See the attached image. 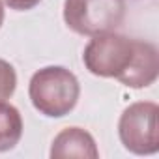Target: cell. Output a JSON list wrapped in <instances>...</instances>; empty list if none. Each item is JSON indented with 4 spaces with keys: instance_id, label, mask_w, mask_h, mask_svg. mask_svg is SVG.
Returning <instances> with one entry per match:
<instances>
[{
    "instance_id": "7a4b0ae2",
    "label": "cell",
    "mask_w": 159,
    "mask_h": 159,
    "mask_svg": "<svg viewBox=\"0 0 159 159\" xmlns=\"http://www.w3.org/2000/svg\"><path fill=\"white\" fill-rule=\"evenodd\" d=\"M28 96L39 114L47 118H62L75 109L81 96V84L69 69L62 66H47L32 75Z\"/></svg>"
},
{
    "instance_id": "ba28073f",
    "label": "cell",
    "mask_w": 159,
    "mask_h": 159,
    "mask_svg": "<svg viewBox=\"0 0 159 159\" xmlns=\"http://www.w3.org/2000/svg\"><path fill=\"white\" fill-rule=\"evenodd\" d=\"M41 0H4V4L10 6L15 11H28L32 8H36Z\"/></svg>"
},
{
    "instance_id": "8992f818",
    "label": "cell",
    "mask_w": 159,
    "mask_h": 159,
    "mask_svg": "<svg viewBox=\"0 0 159 159\" xmlns=\"http://www.w3.org/2000/svg\"><path fill=\"white\" fill-rule=\"evenodd\" d=\"M23 137V116L17 107L0 101V152L13 150Z\"/></svg>"
},
{
    "instance_id": "52a82bcc",
    "label": "cell",
    "mask_w": 159,
    "mask_h": 159,
    "mask_svg": "<svg viewBox=\"0 0 159 159\" xmlns=\"http://www.w3.org/2000/svg\"><path fill=\"white\" fill-rule=\"evenodd\" d=\"M17 88V73L13 66L0 58V101H6L15 94Z\"/></svg>"
},
{
    "instance_id": "3957f363",
    "label": "cell",
    "mask_w": 159,
    "mask_h": 159,
    "mask_svg": "<svg viewBox=\"0 0 159 159\" xmlns=\"http://www.w3.org/2000/svg\"><path fill=\"white\" fill-rule=\"evenodd\" d=\"M125 17V0H66L64 21L81 36L114 32Z\"/></svg>"
},
{
    "instance_id": "6da1fadb",
    "label": "cell",
    "mask_w": 159,
    "mask_h": 159,
    "mask_svg": "<svg viewBox=\"0 0 159 159\" xmlns=\"http://www.w3.org/2000/svg\"><path fill=\"white\" fill-rule=\"evenodd\" d=\"M84 67L105 79H116L127 88H146L157 81L159 54L153 43L131 39L116 32L92 36L83 52Z\"/></svg>"
},
{
    "instance_id": "9c48e42d",
    "label": "cell",
    "mask_w": 159,
    "mask_h": 159,
    "mask_svg": "<svg viewBox=\"0 0 159 159\" xmlns=\"http://www.w3.org/2000/svg\"><path fill=\"white\" fill-rule=\"evenodd\" d=\"M4 23V0H0V26Z\"/></svg>"
},
{
    "instance_id": "5b68a950",
    "label": "cell",
    "mask_w": 159,
    "mask_h": 159,
    "mask_svg": "<svg viewBox=\"0 0 159 159\" xmlns=\"http://www.w3.org/2000/svg\"><path fill=\"white\" fill-rule=\"evenodd\" d=\"M49 155L52 159H67V157L98 159L99 150L96 146L94 137L86 129H83V127H66L54 137Z\"/></svg>"
},
{
    "instance_id": "277c9868",
    "label": "cell",
    "mask_w": 159,
    "mask_h": 159,
    "mask_svg": "<svg viewBox=\"0 0 159 159\" xmlns=\"http://www.w3.org/2000/svg\"><path fill=\"white\" fill-rule=\"evenodd\" d=\"M124 148L135 155L159 152V107L153 101H137L124 109L118 122Z\"/></svg>"
}]
</instances>
